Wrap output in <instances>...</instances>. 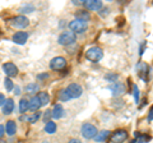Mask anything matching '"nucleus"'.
<instances>
[{
    "label": "nucleus",
    "mask_w": 153,
    "mask_h": 143,
    "mask_svg": "<svg viewBox=\"0 0 153 143\" xmlns=\"http://www.w3.org/2000/svg\"><path fill=\"white\" fill-rule=\"evenodd\" d=\"M102 58H103V51L101 47H98V46H93L85 51V59L92 61V63H97V61H100Z\"/></svg>",
    "instance_id": "1"
},
{
    "label": "nucleus",
    "mask_w": 153,
    "mask_h": 143,
    "mask_svg": "<svg viewBox=\"0 0 153 143\" xmlns=\"http://www.w3.org/2000/svg\"><path fill=\"white\" fill-rule=\"evenodd\" d=\"M76 41V35L71 31H64L57 39V44L61 46H70Z\"/></svg>",
    "instance_id": "2"
},
{
    "label": "nucleus",
    "mask_w": 153,
    "mask_h": 143,
    "mask_svg": "<svg viewBox=\"0 0 153 143\" xmlns=\"http://www.w3.org/2000/svg\"><path fill=\"white\" fill-rule=\"evenodd\" d=\"M69 28H70L71 32L75 33V35L76 33H84L85 31H87V28H88V23L85 21L75 18V19H73L69 23Z\"/></svg>",
    "instance_id": "3"
},
{
    "label": "nucleus",
    "mask_w": 153,
    "mask_h": 143,
    "mask_svg": "<svg viewBox=\"0 0 153 143\" xmlns=\"http://www.w3.org/2000/svg\"><path fill=\"white\" fill-rule=\"evenodd\" d=\"M80 133L82 136L85 138V139H94V137L97 136V128H96L93 124L89 123H84L82 128H80Z\"/></svg>",
    "instance_id": "4"
},
{
    "label": "nucleus",
    "mask_w": 153,
    "mask_h": 143,
    "mask_svg": "<svg viewBox=\"0 0 153 143\" xmlns=\"http://www.w3.org/2000/svg\"><path fill=\"white\" fill-rule=\"evenodd\" d=\"M65 89H66V92H68L70 100H73V98H79L80 96H82V93H83L82 86L78 84V83H70Z\"/></svg>",
    "instance_id": "5"
},
{
    "label": "nucleus",
    "mask_w": 153,
    "mask_h": 143,
    "mask_svg": "<svg viewBox=\"0 0 153 143\" xmlns=\"http://www.w3.org/2000/svg\"><path fill=\"white\" fill-rule=\"evenodd\" d=\"M108 89L111 91L112 96L116 98V97H121L124 93L126 91V87L124 83H120V82H115V83H111L108 86Z\"/></svg>",
    "instance_id": "6"
},
{
    "label": "nucleus",
    "mask_w": 153,
    "mask_h": 143,
    "mask_svg": "<svg viewBox=\"0 0 153 143\" xmlns=\"http://www.w3.org/2000/svg\"><path fill=\"white\" fill-rule=\"evenodd\" d=\"M10 25L14 28H21V30H23V28L30 26V21H28V18L25 17V16H17L12 19Z\"/></svg>",
    "instance_id": "7"
},
{
    "label": "nucleus",
    "mask_w": 153,
    "mask_h": 143,
    "mask_svg": "<svg viewBox=\"0 0 153 143\" xmlns=\"http://www.w3.org/2000/svg\"><path fill=\"white\" fill-rule=\"evenodd\" d=\"M66 66V60L63 58V56H56V58L51 59L50 61V68L52 70H61Z\"/></svg>",
    "instance_id": "8"
},
{
    "label": "nucleus",
    "mask_w": 153,
    "mask_h": 143,
    "mask_svg": "<svg viewBox=\"0 0 153 143\" xmlns=\"http://www.w3.org/2000/svg\"><path fill=\"white\" fill-rule=\"evenodd\" d=\"M3 70L4 73H5V75L8 78H12V77H16V75L18 74V68L16 64L10 63V61H8V63H5L3 65Z\"/></svg>",
    "instance_id": "9"
},
{
    "label": "nucleus",
    "mask_w": 153,
    "mask_h": 143,
    "mask_svg": "<svg viewBox=\"0 0 153 143\" xmlns=\"http://www.w3.org/2000/svg\"><path fill=\"white\" fill-rule=\"evenodd\" d=\"M84 8L87 9V10H93V12H100L103 7L102 1H100V0H87V1H84Z\"/></svg>",
    "instance_id": "10"
},
{
    "label": "nucleus",
    "mask_w": 153,
    "mask_h": 143,
    "mask_svg": "<svg viewBox=\"0 0 153 143\" xmlns=\"http://www.w3.org/2000/svg\"><path fill=\"white\" fill-rule=\"evenodd\" d=\"M137 72H138V75H139L143 80H147L148 73H149V66H148V64H146L144 61H139V63L137 64Z\"/></svg>",
    "instance_id": "11"
},
{
    "label": "nucleus",
    "mask_w": 153,
    "mask_h": 143,
    "mask_svg": "<svg viewBox=\"0 0 153 143\" xmlns=\"http://www.w3.org/2000/svg\"><path fill=\"white\" fill-rule=\"evenodd\" d=\"M128 138V132L125 129H117L116 132H114V134L111 136V142L112 143H123Z\"/></svg>",
    "instance_id": "12"
},
{
    "label": "nucleus",
    "mask_w": 153,
    "mask_h": 143,
    "mask_svg": "<svg viewBox=\"0 0 153 143\" xmlns=\"http://www.w3.org/2000/svg\"><path fill=\"white\" fill-rule=\"evenodd\" d=\"M12 40H13L14 44H17V45H25L28 40V32H25V31L16 32L13 35Z\"/></svg>",
    "instance_id": "13"
},
{
    "label": "nucleus",
    "mask_w": 153,
    "mask_h": 143,
    "mask_svg": "<svg viewBox=\"0 0 153 143\" xmlns=\"http://www.w3.org/2000/svg\"><path fill=\"white\" fill-rule=\"evenodd\" d=\"M52 119H61L64 116V114H65V110H64V107H63V105L61 104H56L54 109H52Z\"/></svg>",
    "instance_id": "14"
},
{
    "label": "nucleus",
    "mask_w": 153,
    "mask_h": 143,
    "mask_svg": "<svg viewBox=\"0 0 153 143\" xmlns=\"http://www.w3.org/2000/svg\"><path fill=\"white\" fill-rule=\"evenodd\" d=\"M1 110H3V114L4 115H10L14 110V101L13 98H7L5 104L1 106Z\"/></svg>",
    "instance_id": "15"
},
{
    "label": "nucleus",
    "mask_w": 153,
    "mask_h": 143,
    "mask_svg": "<svg viewBox=\"0 0 153 143\" xmlns=\"http://www.w3.org/2000/svg\"><path fill=\"white\" fill-rule=\"evenodd\" d=\"M5 132H7V134L10 136V137L16 134V132H17V124H16V121L8 120L5 123Z\"/></svg>",
    "instance_id": "16"
},
{
    "label": "nucleus",
    "mask_w": 153,
    "mask_h": 143,
    "mask_svg": "<svg viewBox=\"0 0 153 143\" xmlns=\"http://www.w3.org/2000/svg\"><path fill=\"white\" fill-rule=\"evenodd\" d=\"M40 107H41V102H40V100H38V97L32 96L31 100H30V110L37 112L38 110H40Z\"/></svg>",
    "instance_id": "17"
},
{
    "label": "nucleus",
    "mask_w": 153,
    "mask_h": 143,
    "mask_svg": "<svg viewBox=\"0 0 153 143\" xmlns=\"http://www.w3.org/2000/svg\"><path fill=\"white\" fill-rule=\"evenodd\" d=\"M19 12L22 14H30L32 12H35V5L31 3H26V4H22L21 8H19Z\"/></svg>",
    "instance_id": "18"
},
{
    "label": "nucleus",
    "mask_w": 153,
    "mask_h": 143,
    "mask_svg": "<svg viewBox=\"0 0 153 143\" xmlns=\"http://www.w3.org/2000/svg\"><path fill=\"white\" fill-rule=\"evenodd\" d=\"M37 97H38V100H40V102H41V106H46V105L50 102V96H49V93L47 92H44V91L38 92Z\"/></svg>",
    "instance_id": "19"
},
{
    "label": "nucleus",
    "mask_w": 153,
    "mask_h": 143,
    "mask_svg": "<svg viewBox=\"0 0 153 143\" xmlns=\"http://www.w3.org/2000/svg\"><path fill=\"white\" fill-rule=\"evenodd\" d=\"M111 134L108 130H101V132H98L97 133V136L94 137V141L96 142H98V143H101V142H105L108 138V136Z\"/></svg>",
    "instance_id": "20"
},
{
    "label": "nucleus",
    "mask_w": 153,
    "mask_h": 143,
    "mask_svg": "<svg viewBox=\"0 0 153 143\" xmlns=\"http://www.w3.org/2000/svg\"><path fill=\"white\" fill-rule=\"evenodd\" d=\"M45 132L47 133V134H54V133L56 132V129H57V127H56V124L54 123V121H47V123H45Z\"/></svg>",
    "instance_id": "21"
},
{
    "label": "nucleus",
    "mask_w": 153,
    "mask_h": 143,
    "mask_svg": "<svg viewBox=\"0 0 153 143\" xmlns=\"http://www.w3.org/2000/svg\"><path fill=\"white\" fill-rule=\"evenodd\" d=\"M26 92L28 95H35V93H38L40 92V86L37 83H30L26 87Z\"/></svg>",
    "instance_id": "22"
},
{
    "label": "nucleus",
    "mask_w": 153,
    "mask_h": 143,
    "mask_svg": "<svg viewBox=\"0 0 153 143\" xmlns=\"http://www.w3.org/2000/svg\"><path fill=\"white\" fill-rule=\"evenodd\" d=\"M75 18H78V19H82V21L87 22V21H89L91 16H89V13H88L87 10H83V9H80V10H76Z\"/></svg>",
    "instance_id": "23"
},
{
    "label": "nucleus",
    "mask_w": 153,
    "mask_h": 143,
    "mask_svg": "<svg viewBox=\"0 0 153 143\" xmlns=\"http://www.w3.org/2000/svg\"><path fill=\"white\" fill-rule=\"evenodd\" d=\"M27 110H30V100L22 98L21 101H19V111L22 114H25Z\"/></svg>",
    "instance_id": "24"
},
{
    "label": "nucleus",
    "mask_w": 153,
    "mask_h": 143,
    "mask_svg": "<svg viewBox=\"0 0 153 143\" xmlns=\"http://www.w3.org/2000/svg\"><path fill=\"white\" fill-rule=\"evenodd\" d=\"M40 118H41V112L37 111V112H35V114H32L31 116H22L21 119H22V120H27L28 123H36Z\"/></svg>",
    "instance_id": "25"
},
{
    "label": "nucleus",
    "mask_w": 153,
    "mask_h": 143,
    "mask_svg": "<svg viewBox=\"0 0 153 143\" xmlns=\"http://www.w3.org/2000/svg\"><path fill=\"white\" fill-rule=\"evenodd\" d=\"M105 79L108 80L110 83H115V82H117V79H119V74L117 73H108L105 75Z\"/></svg>",
    "instance_id": "26"
},
{
    "label": "nucleus",
    "mask_w": 153,
    "mask_h": 143,
    "mask_svg": "<svg viewBox=\"0 0 153 143\" xmlns=\"http://www.w3.org/2000/svg\"><path fill=\"white\" fill-rule=\"evenodd\" d=\"M4 87H5V89L8 92H10V91H13V89H14V84H13L10 78L7 77L5 79H4Z\"/></svg>",
    "instance_id": "27"
},
{
    "label": "nucleus",
    "mask_w": 153,
    "mask_h": 143,
    "mask_svg": "<svg viewBox=\"0 0 153 143\" xmlns=\"http://www.w3.org/2000/svg\"><path fill=\"white\" fill-rule=\"evenodd\" d=\"M59 100H60V101H63V102H66V101H69V100H70L69 95H68V92H66L65 88L60 91V93H59Z\"/></svg>",
    "instance_id": "28"
},
{
    "label": "nucleus",
    "mask_w": 153,
    "mask_h": 143,
    "mask_svg": "<svg viewBox=\"0 0 153 143\" xmlns=\"http://www.w3.org/2000/svg\"><path fill=\"white\" fill-rule=\"evenodd\" d=\"M151 139L149 136H142V134H137V141L135 143H146Z\"/></svg>",
    "instance_id": "29"
},
{
    "label": "nucleus",
    "mask_w": 153,
    "mask_h": 143,
    "mask_svg": "<svg viewBox=\"0 0 153 143\" xmlns=\"http://www.w3.org/2000/svg\"><path fill=\"white\" fill-rule=\"evenodd\" d=\"M133 95H134L135 104H139V88H138V86H135V84L133 86Z\"/></svg>",
    "instance_id": "30"
},
{
    "label": "nucleus",
    "mask_w": 153,
    "mask_h": 143,
    "mask_svg": "<svg viewBox=\"0 0 153 143\" xmlns=\"http://www.w3.org/2000/svg\"><path fill=\"white\" fill-rule=\"evenodd\" d=\"M52 118V112H51V110H46L45 112H44V121L45 123H47V121H50V119Z\"/></svg>",
    "instance_id": "31"
},
{
    "label": "nucleus",
    "mask_w": 153,
    "mask_h": 143,
    "mask_svg": "<svg viewBox=\"0 0 153 143\" xmlns=\"http://www.w3.org/2000/svg\"><path fill=\"white\" fill-rule=\"evenodd\" d=\"M4 134H5V127L0 124V139L4 137Z\"/></svg>",
    "instance_id": "32"
},
{
    "label": "nucleus",
    "mask_w": 153,
    "mask_h": 143,
    "mask_svg": "<svg viewBox=\"0 0 153 143\" xmlns=\"http://www.w3.org/2000/svg\"><path fill=\"white\" fill-rule=\"evenodd\" d=\"M5 101H7V98H5V96H4L3 93H0V106H3L4 104H5Z\"/></svg>",
    "instance_id": "33"
},
{
    "label": "nucleus",
    "mask_w": 153,
    "mask_h": 143,
    "mask_svg": "<svg viewBox=\"0 0 153 143\" xmlns=\"http://www.w3.org/2000/svg\"><path fill=\"white\" fill-rule=\"evenodd\" d=\"M148 120H153V106L149 109V112H148Z\"/></svg>",
    "instance_id": "34"
},
{
    "label": "nucleus",
    "mask_w": 153,
    "mask_h": 143,
    "mask_svg": "<svg viewBox=\"0 0 153 143\" xmlns=\"http://www.w3.org/2000/svg\"><path fill=\"white\" fill-rule=\"evenodd\" d=\"M108 12H110V9H108V8H103V9H102V12L100 13V16L105 17V16H106V14H108Z\"/></svg>",
    "instance_id": "35"
},
{
    "label": "nucleus",
    "mask_w": 153,
    "mask_h": 143,
    "mask_svg": "<svg viewBox=\"0 0 153 143\" xmlns=\"http://www.w3.org/2000/svg\"><path fill=\"white\" fill-rule=\"evenodd\" d=\"M68 143H82V142H80V139H78V138H71V139L68 141Z\"/></svg>",
    "instance_id": "36"
},
{
    "label": "nucleus",
    "mask_w": 153,
    "mask_h": 143,
    "mask_svg": "<svg viewBox=\"0 0 153 143\" xmlns=\"http://www.w3.org/2000/svg\"><path fill=\"white\" fill-rule=\"evenodd\" d=\"M144 47H146V42H143L142 46H140V52H139L140 55H143V52H144Z\"/></svg>",
    "instance_id": "37"
},
{
    "label": "nucleus",
    "mask_w": 153,
    "mask_h": 143,
    "mask_svg": "<svg viewBox=\"0 0 153 143\" xmlns=\"http://www.w3.org/2000/svg\"><path fill=\"white\" fill-rule=\"evenodd\" d=\"M14 92H16V95H21V88L16 87V88H14Z\"/></svg>",
    "instance_id": "38"
},
{
    "label": "nucleus",
    "mask_w": 153,
    "mask_h": 143,
    "mask_svg": "<svg viewBox=\"0 0 153 143\" xmlns=\"http://www.w3.org/2000/svg\"><path fill=\"white\" fill-rule=\"evenodd\" d=\"M38 78H40V79H44V78H47V74H40V75H38Z\"/></svg>",
    "instance_id": "39"
},
{
    "label": "nucleus",
    "mask_w": 153,
    "mask_h": 143,
    "mask_svg": "<svg viewBox=\"0 0 153 143\" xmlns=\"http://www.w3.org/2000/svg\"><path fill=\"white\" fill-rule=\"evenodd\" d=\"M0 143H7L5 141H1V139H0Z\"/></svg>",
    "instance_id": "40"
}]
</instances>
